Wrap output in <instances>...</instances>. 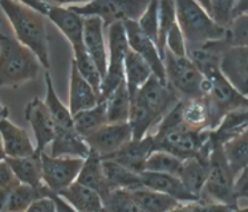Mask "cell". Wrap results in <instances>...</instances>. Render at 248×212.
I'll return each mask as SVG.
<instances>
[{
    "instance_id": "cell-14",
    "label": "cell",
    "mask_w": 248,
    "mask_h": 212,
    "mask_svg": "<svg viewBox=\"0 0 248 212\" xmlns=\"http://www.w3.org/2000/svg\"><path fill=\"white\" fill-rule=\"evenodd\" d=\"M125 30H126L127 41L130 49L137 52L143 60L146 61L153 69L154 76L163 82L166 81V71H165V62L163 57L161 56V52L158 49L157 43L150 39L149 36L140 28L137 21H124Z\"/></svg>"
},
{
    "instance_id": "cell-17",
    "label": "cell",
    "mask_w": 248,
    "mask_h": 212,
    "mask_svg": "<svg viewBox=\"0 0 248 212\" xmlns=\"http://www.w3.org/2000/svg\"><path fill=\"white\" fill-rule=\"evenodd\" d=\"M211 150H213V139L208 142L206 147L198 155L183 159L182 168L178 175L182 179L185 186L198 197H201L203 188L207 182Z\"/></svg>"
},
{
    "instance_id": "cell-38",
    "label": "cell",
    "mask_w": 248,
    "mask_h": 212,
    "mask_svg": "<svg viewBox=\"0 0 248 212\" xmlns=\"http://www.w3.org/2000/svg\"><path fill=\"white\" fill-rule=\"evenodd\" d=\"M104 204L105 211H140L132 190L127 188H113Z\"/></svg>"
},
{
    "instance_id": "cell-10",
    "label": "cell",
    "mask_w": 248,
    "mask_h": 212,
    "mask_svg": "<svg viewBox=\"0 0 248 212\" xmlns=\"http://www.w3.org/2000/svg\"><path fill=\"white\" fill-rule=\"evenodd\" d=\"M43 159V181L52 191L59 194L77 181L81 171L84 158L80 157H52L49 152H41Z\"/></svg>"
},
{
    "instance_id": "cell-35",
    "label": "cell",
    "mask_w": 248,
    "mask_h": 212,
    "mask_svg": "<svg viewBox=\"0 0 248 212\" xmlns=\"http://www.w3.org/2000/svg\"><path fill=\"white\" fill-rule=\"evenodd\" d=\"M231 167L238 175L248 166V126L223 143Z\"/></svg>"
},
{
    "instance_id": "cell-7",
    "label": "cell",
    "mask_w": 248,
    "mask_h": 212,
    "mask_svg": "<svg viewBox=\"0 0 248 212\" xmlns=\"http://www.w3.org/2000/svg\"><path fill=\"white\" fill-rule=\"evenodd\" d=\"M213 132L214 130L193 129L183 122L166 132L152 134L157 142V150H165L186 159L202 151L208 142L213 139Z\"/></svg>"
},
{
    "instance_id": "cell-13",
    "label": "cell",
    "mask_w": 248,
    "mask_h": 212,
    "mask_svg": "<svg viewBox=\"0 0 248 212\" xmlns=\"http://www.w3.org/2000/svg\"><path fill=\"white\" fill-rule=\"evenodd\" d=\"M24 116L33 130L36 150L40 152L46 151V147H49L52 141L55 139L56 132H57L56 122L46 101H41L39 97L31 100L26 106Z\"/></svg>"
},
{
    "instance_id": "cell-16",
    "label": "cell",
    "mask_w": 248,
    "mask_h": 212,
    "mask_svg": "<svg viewBox=\"0 0 248 212\" xmlns=\"http://www.w3.org/2000/svg\"><path fill=\"white\" fill-rule=\"evenodd\" d=\"M46 17L53 23V26L60 30L68 43L71 44L73 55L85 49L84 44V20L85 17L77 14L69 7L52 5Z\"/></svg>"
},
{
    "instance_id": "cell-26",
    "label": "cell",
    "mask_w": 248,
    "mask_h": 212,
    "mask_svg": "<svg viewBox=\"0 0 248 212\" xmlns=\"http://www.w3.org/2000/svg\"><path fill=\"white\" fill-rule=\"evenodd\" d=\"M134 200L137 203L140 211L145 212H167L181 210L183 203L177 197L165 192L153 190L149 187H138L132 190Z\"/></svg>"
},
{
    "instance_id": "cell-24",
    "label": "cell",
    "mask_w": 248,
    "mask_h": 212,
    "mask_svg": "<svg viewBox=\"0 0 248 212\" xmlns=\"http://www.w3.org/2000/svg\"><path fill=\"white\" fill-rule=\"evenodd\" d=\"M77 181L98 192L104 199V202L107 200L109 194L113 190L109 182H108L107 175H105V171H104L102 157L98 152L93 151V150H91L89 155L85 158L84 165L81 167V171L77 177Z\"/></svg>"
},
{
    "instance_id": "cell-2",
    "label": "cell",
    "mask_w": 248,
    "mask_h": 212,
    "mask_svg": "<svg viewBox=\"0 0 248 212\" xmlns=\"http://www.w3.org/2000/svg\"><path fill=\"white\" fill-rule=\"evenodd\" d=\"M43 64L35 52L16 37L0 35V84L19 88L39 76Z\"/></svg>"
},
{
    "instance_id": "cell-9",
    "label": "cell",
    "mask_w": 248,
    "mask_h": 212,
    "mask_svg": "<svg viewBox=\"0 0 248 212\" xmlns=\"http://www.w3.org/2000/svg\"><path fill=\"white\" fill-rule=\"evenodd\" d=\"M152 0H92L84 5L69 7L81 16H98L105 28L118 21H138Z\"/></svg>"
},
{
    "instance_id": "cell-33",
    "label": "cell",
    "mask_w": 248,
    "mask_h": 212,
    "mask_svg": "<svg viewBox=\"0 0 248 212\" xmlns=\"http://www.w3.org/2000/svg\"><path fill=\"white\" fill-rule=\"evenodd\" d=\"M75 127L84 138L98 130L109 122L107 110V102L100 101L96 106L86 109L73 116Z\"/></svg>"
},
{
    "instance_id": "cell-44",
    "label": "cell",
    "mask_w": 248,
    "mask_h": 212,
    "mask_svg": "<svg viewBox=\"0 0 248 212\" xmlns=\"http://www.w3.org/2000/svg\"><path fill=\"white\" fill-rule=\"evenodd\" d=\"M235 192L238 199H246L248 202V166L239 172L235 182Z\"/></svg>"
},
{
    "instance_id": "cell-20",
    "label": "cell",
    "mask_w": 248,
    "mask_h": 212,
    "mask_svg": "<svg viewBox=\"0 0 248 212\" xmlns=\"http://www.w3.org/2000/svg\"><path fill=\"white\" fill-rule=\"evenodd\" d=\"M84 44L89 52L102 77L107 75L108 69V43L105 41L104 20L98 16H84Z\"/></svg>"
},
{
    "instance_id": "cell-45",
    "label": "cell",
    "mask_w": 248,
    "mask_h": 212,
    "mask_svg": "<svg viewBox=\"0 0 248 212\" xmlns=\"http://www.w3.org/2000/svg\"><path fill=\"white\" fill-rule=\"evenodd\" d=\"M16 1H19L21 4L30 7L32 10L39 11L40 14L46 16L49 14V11L52 8V4L48 0H16Z\"/></svg>"
},
{
    "instance_id": "cell-12",
    "label": "cell",
    "mask_w": 248,
    "mask_h": 212,
    "mask_svg": "<svg viewBox=\"0 0 248 212\" xmlns=\"http://www.w3.org/2000/svg\"><path fill=\"white\" fill-rule=\"evenodd\" d=\"M133 139V129L129 122H108L98 130L85 136L91 150L108 158Z\"/></svg>"
},
{
    "instance_id": "cell-47",
    "label": "cell",
    "mask_w": 248,
    "mask_h": 212,
    "mask_svg": "<svg viewBox=\"0 0 248 212\" xmlns=\"http://www.w3.org/2000/svg\"><path fill=\"white\" fill-rule=\"evenodd\" d=\"M244 14H248V0H238L233 10V17L244 15Z\"/></svg>"
},
{
    "instance_id": "cell-30",
    "label": "cell",
    "mask_w": 248,
    "mask_h": 212,
    "mask_svg": "<svg viewBox=\"0 0 248 212\" xmlns=\"http://www.w3.org/2000/svg\"><path fill=\"white\" fill-rule=\"evenodd\" d=\"M102 166H104V171L111 188L136 190L138 187L143 186L141 174L132 171L130 168L121 165L120 162L110 159V158H102Z\"/></svg>"
},
{
    "instance_id": "cell-34",
    "label": "cell",
    "mask_w": 248,
    "mask_h": 212,
    "mask_svg": "<svg viewBox=\"0 0 248 212\" xmlns=\"http://www.w3.org/2000/svg\"><path fill=\"white\" fill-rule=\"evenodd\" d=\"M105 102L109 122H129L132 110V97L125 81H122Z\"/></svg>"
},
{
    "instance_id": "cell-46",
    "label": "cell",
    "mask_w": 248,
    "mask_h": 212,
    "mask_svg": "<svg viewBox=\"0 0 248 212\" xmlns=\"http://www.w3.org/2000/svg\"><path fill=\"white\" fill-rule=\"evenodd\" d=\"M52 5L57 7H73V5H84L92 0H48Z\"/></svg>"
},
{
    "instance_id": "cell-11",
    "label": "cell",
    "mask_w": 248,
    "mask_h": 212,
    "mask_svg": "<svg viewBox=\"0 0 248 212\" xmlns=\"http://www.w3.org/2000/svg\"><path fill=\"white\" fill-rule=\"evenodd\" d=\"M132 100L145 106L159 123L181 98L167 82H163L153 75Z\"/></svg>"
},
{
    "instance_id": "cell-19",
    "label": "cell",
    "mask_w": 248,
    "mask_h": 212,
    "mask_svg": "<svg viewBox=\"0 0 248 212\" xmlns=\"http://www.w3.org/2000/svg\"><path fill=\"white\" fill-rule=\"evenodd\" d=\"M220 71L242 94L248 97V46H232L223 52Z\"/></svg>"
},
{
    "instance_id": "cell-43",
    "label": "cell",
    "mask_w": 248,
    "mask_h": 212,
    "mask_svg": "<svg viewBox=\"0 0 248 212\" xmlns=\"http://www.w3.org/2000/svg\"><path fill=\"white\" fill-rule=\"evenodd\" d=\"M166 51H170L177 56H188L187 43H186L185 35H183L182 30H181L178 23L172 27L169 32V35H167Z\"/></svg>"
},
{
    "instance_id": "cell-5",
    "label": "cell",
    "mask_w": 248,
    "mask_h": 212,
    "mask_svg": "<svg viewBox=\"0 0 248 212\" xmlns=\"http://www.w3.org/2000/svg\"><path fill=\"white\" fill-rule=\"evenodd\" d=\"M175 7L178 24L187 43V51L226 37L227 28L219 26L197 0H175Z\"/></svg>"
},
{
    "instance_id": "cell-22",
    "label": "cell",
    "mask_w": 248,
    "mask_h": 212,
    "mask_svg": "<svg viewBox=\"0 0 248 212\" xmlns=\"http://www.w3.org/2000/svg\"><path fill=\"white\" fill-rule=\"evenodd\" d=\"M141 178L145 187L169 194L171 197H177L178 200H181L182 203H191L199 199L197 195H194L193 192L185 186L182 179L178 175H174V174L147 171L146 170V171L142 172Z\"/></svg>"
},
{
    "instance_id": "cell-25",
    "label": "cell",
    "mask_w": 248,
    "mask_h": 212,
    "mask_svg": "<svg viewBox=\"0 0 248 212\" xmlns=\"http://www.w3.org/2000/svg\"><path fill=\"white\" fill-rule=\"evenodd\" d=\"M59 195L65 199L66 202L78 212H96L105 211L104 199L97 191L91 187L75 181L65 190L59 192Z\"/></svg>"
},
{
    "instance_id": "cell-40",
    "label": "cell",
    "mask_w": 248,
    "mask_h": 212,
    "mask_svg": "<svg viewBox=\"0 0 248 212\" xmlns=\"http://www.w3.org/2000/svg\"><path fill=\"white\" fill-rule=\"evenodd\" d=\"M137 23L140 28L157 43L159 33V0H152L149 3Z\"/></svg>"
},
{
    "instance_id": "cell-39",
    "label": "cell",
    "mask_w": 248,
    "mask_h": 212,
    "mask_svg": "<svg viewBox=\"0 0 248 212\" xmlns=\"http://www.w3.org/2000/svg\"><path fill=\"white\" fill-rule=\"evenodd\" d=\"M224 43L227 48L248 46V14L233 17L231 24L227 27Z\"/></svg>"
},
{
    "instance_id": "cell-48",
    "label": "cell",
    "mask_w": 248,
    "mask_h": 212,
    "mask_svg": "<svg viewBox=\"0 0 248 212\" xmlns=\"http://www.w3.org/2000/svg\"><path fill=\"white\" fill-rule=\"evenodd\" d=\"M197 1L202 5L204 10L207 11L208 14L211 12V1H210V0H197ZM210 15H211V14H210Z\"/></svg>"
},
{
    "instance_id": "cell-21",
    "label": "cell",
    "mask_w": 248,
    "mask_h": 212,
    "mask_svg": "<svg viewBox=\"0 0 248 212\" xmlns=\"http://www.w3.org/2000/svg\"><path fill=\"white\" fill-rule=\"evenodd\" d=\"M101 101V97L91 82L82 76L76 62L71 61L69 69V109L75 116L86 109H91Z\"/></svg>"
},
{
    "instance_id": "cell-3",
    "label": "cell",
    "mask_w": 248,
    "mask_h": 212,
    "mask_svg": "<svg viewBox=\"0 0 248 212\" xmlns=\"http://www.w3.org/2000/svg\"><path fill=\"white\" fill-rule=\"evenodd\" d=\"M204 75V96L211 113V130H217L224 117L239 109L248 107V97L242 94L220 71V64H211L201 69Z\"/></svg>"
},
{
    "instance_id": "cell-28",
    "label": "cell",
    "mask_w": 248,
    "mask_h": 212,
    "mask_svg": "<svg viewBox=\"0 0 248 212\" xmlns=\"http://www.w3.org/2000/svg\"><path fill=\"white\" fill-rule=\"evenodd\" d=\"M4 159L15 175L19 178L21 183H26L30 186L40 187L44 184L43 181V159H41V152L36 151L28 157H4Z\"/></svg>"
},
{
    "instance_id": "cell-18",
    "label": "cell",
    "mask_w": 248,
    "mask_h": 212,
    "mask_svg": "<svg viewBox=\"0 0 248 212\" xmlns=\"http://www.w3.org/2000/svg\"><path fill=\"white\" fill-rule=\"evenodd\" d=\"M157 150V142L152 133H149L143 138L127 142L126 145L121 147L117 152L110 155V159L120 162L121 165L130 168L132 171L142 174L146 170V163L153 151Z\"/></svg>"
},
{
    "instance_id": "cell-29",
    "label": "cell",
    "mask_w": 248,
    "mask_h": 212,
    "mask_svg": "<svg viewBox=\"0 0 248 212\" xmlns=\"http://www.w3.org/2000/svg\"><path fill=\"white\" fill-rule=\"evenodd\" d=\"M153 75H154L153 69L146 61L137 52L129 49L125 60V82L132 98L137 94L141 86L145 85Z\"/></svg>"
},
{
    "instance_id": "cell-37",
    "label": "cell",
    "mask_w": 248,
    "mask_h": 212,
    "mask_svg": "<svg viewBox=\"0 0 248 212\" xmlns=\"http://www.w3.org/2000/svg\"><path fill=\"white\" fill-rule=\"evenodd\" d=\"M183 165V158L178 157L175 154L165 151V150H155L152 152L146 163L147 171L167 172L179 175ZM145 170V171H146Z\"/></svg>"
},
{
    "instance_id": "cell-27",
    "label": "cell",
    "mask_w": 248,
    "mask_h": 212,
    "mask_svg": "<svg viewBox=\"0 0 248 212\" xmlns=\"http://www.w3.org/2000/svg\"><path fill=\"white\" fill-rule=\"evenodd\" d=\"M52 190L46 183L40 187H33L26 183H20L8 194L3 202H0V211L1 212H24L37 197L51 195Z\"/></svg>"
},
{
    "instance_id": "cell-41",
    "label": "cell",
    "mask_w": 248,
    "mask_h": 212,
    "mask_svg": "<svg viewBox=\"0 0 248 212\" xmlns=\"http://www.w3.org/2000/svg\"><path fill=\"white\" fill-rule=\"evenodd\" d=\"M211 16L219 26L227 28L233 19V10L238 0H210Z\"/></svg>"
},
{
    "instance_id": "cell-31",
    "label": "cell",
    "mask_w": 248,
    "mask_h": 212,
    "mask_svg": "<svg viewBox=\"0 0 248 212\" xmlns=\"http://www.w3.org/2000/svg\"><path fill=\"white\" fill-rule=\"evenodd\" d=\"M183 122L187 126L198 130H211V113L206 96L193 100H183L182 107Z\"/></svg>"
},
{
    "instance_id": "cell-6",
    "label": "cell",
    "mask_w": 248,
    "mask_h": 212,
    "mask_svg": "<svg viewBox=\"0 0 248 212\" xmlns=\"http://www.w3.org/2000/svg\"><path fill=\"white\" fill-rule=\"evenodd\" d=\"M166 81L181 100L204 96V75L188 56H177L170 51L163 55Z\"/></svg>"
},
{
    "instance_id": "cell-32",
    "label": "cell",
    "mask_w": 248,
    "mask_h": 212,
    "mask_svg": "<svg viewBox=\"0 0 248 212\" xmlns=\"http://www.w3.org/2000/svg\"><path fill=\"white\" fill-rule=\"evenodd\" d=\"M44 81H46V104L48 109L51 110V114L56 122V129H69L75 127V121H73V114H72L69 106L64 105L60 97L57 96V91L53 85L51 75L46 72L44 75Z\"/></svg>"
},
{
    "instance_id": "cell-42",
    "label": "cell",
    "mask_w": 248,
    "mask_h": 212,
    "mask_svg": "<svg viewBox=\"0 0 248 212\" xmlns=\"http://www.w3.org/2000/svg\"><path fill=\"white\" fill-rule=\"evenodd\" d=\"M20 183L19 178L12 171L10 165L4 159H1V163H0V202H3L5 197H8V194Z\"/></svg>"
},
{
    "instance_id": "cell-36",
    "label": "cell",
    "mask_w": 248,
    "mask_h": 212,
    "mask_svg": "<svg viewBox=\"0 0 248 212\" xmlns=\"http://www.w3.org/2000/svg\"><path fill=\"white\" fill-rule=\"evenodd\" d=\"M177 23L175 0H159V33H158L157 46L162 57L166 51L167 35Z\"/></svg>"
},
{
    "instance_id": "cell-23",
    "label": "cell",
    "mask_w": 248,
    "mask_h": 212,
    "mask_svg": "<svg viewBox=\"0 0 248 212\" xmlns=\"http://www.w3.org/2000/svg\"><path fill=\"white\" fill-rule=\"evenodd\" d=\"M91 152V147L85 138L77 132L76 127L59 129L55 139L49 145V154L52 157H80L85 159Z\"/></svg>"
},
{
    "instance_id": "cell-1",
    "label": "cell",
    "mask_w": 248,
    "mask_h": 212,
    "mask_svg": "<svg viewBox=\"0 0 248 212\" xmlns=\"http://www.w3.org/2000/svg\"><path fill=\"white\" fill-rule=\"evenodd\" d=\"M1 10L16 39L35 52L43 66L49 69V39L46 26L48 17L16 0H1Z\"/></svg>"
},
{
    "instance_id": "cell-4",
    "label": "cell",
    "mask_w": 248,
    "mask_h": 212,
    "mask_svg": "<svg viewBox=\"0 0 248 212\" xmlns=\"http://www.w3.org/2000/svg\"><path fill=\"white\" fill-rule=\"evenodd\" d=\"M236 174L231 167L222 142L213 136V150L210 155V172L207 182L199 199L204 202L226 204L233 211L239 210V199L235 192Z\"/></svg>"
},
{
    "instance_id": "cell-8",
    "label": "cell",
    "mask_w": 248,
    "mask_h": 212,
    "mask_svg": "<svg viewBox=\"0 0 248 212\" xmlns=\"http://www.w3.org/2000/svg\"><path fill=\"white\" fill-rule=\"evenodd\" d=\"M130 49L126 30L122 21L108 28V69L101 85V101H105L125 81V60Z\"/></svg>"
},
{
    "instance_id": "cell-15",
    "label": "cell",
    "mask_w": 248,
    "mask_h": 212,
    "mask_svg": "<svg viewBox=\"0 0 248 212\" xmlns=\"http://www.w3.org/2000/svg\"><path fill=\"white\" fill-rule=\"evenodd\" d=\"M8 107H1V121H0V132L3 142V155L4 157H28L35 154L36 145L32 143L30 134L26 129L17 126L8 118Z\"/></svg>"
}]
</instances>
